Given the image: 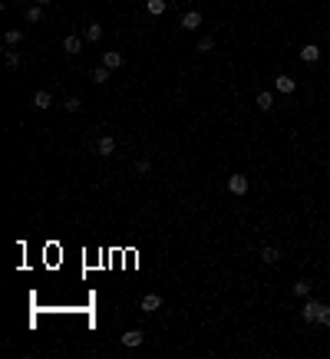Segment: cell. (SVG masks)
Returning a JSON list of instances; mask_svg holds the SVG:
<instances>
[{
    "mask_svg": "<svg viewBox=\"0 0 330 359\" xmlns=\"http://www.w3.org/2000/svg\"><path fill=\"white\" fill-rule=\"evenodd\" d=\"M96 152L102 155V158L112 155V152H116V139H112V135H99V139H96Z\"/></svg>",
    "mask_w": 330,
    "mask_h": 359,
    "instance_id": "cell-5",
    "label": "cell"
},
{
    "mask_svg": "<svg viewBox=\"0 0 330 359\" xmlns=\"http://www.w3.org/2000/svg\"><path fill=\"white\" fill-rule=\"evenodd\" d=\"M139 310H142V313H155V310H162V297H159V294H145L142 300H139Z\"/></svg>",
    "mask_w": 330,
    "mask_h": 359,
    "instance_id": "cell-2",
    "label": "cell"
},
{
    "mask_svg": "<svg viewBox=\"0 0 330 359\" xmlns=\"http://www.w3.org/2000/svg\"><path fill=\"white\" fill-rule=\"evenodd\" d=\"M63 50H66V53H73V56H76L79 50H83V40H79L76 33H69V36L63 40Z\"/></svg>",
    "mask_w": 330,
    "mask_h": 359,
    "instance_id": "cell-11",
    "label": "cell"
},
{
    "mask_svg": "<svg viewBox=\"0 0 330 359\" xmlns=\"http://www.w3.org/2000/svg\"><path fill=\"white\" fill-rule=\"evenodd\" d=\"M261 261L264 264H277V261H281V250L267 244V247H261Z\"/></svg>",
    "mask_w": 330,
    "mask_h": 359,
    "instance_id": "cell-13",
    "label": "cell"
},
{
    "mask_svg": "<svg viewBox=\"0 0 330 359\" xmlns=\"http://www.w3.org/2000/svg\"><path fill=\"white\" fill-rule=\"evenodd\" d=\"M142 329H126V333H122V346L126 349H135V346H142Z\"/></svg>",
    "mask_w": 330,
    "mask_h": 359,
    "instance_id": "cell-4",
    "label": "cell"
},
{
    "mask_svg": "<svg viewBox=\"0 0 330 359\" xmlns=\"http://www.w3.org/2000/svg\"><path fill=\"white\" fill-rule=\"evenodd\" d=\"M258 109L271 112V109H274V96H271V92H258Z\"/></svg>",
    "mask_w": 330,
    "mask_h": 359,
    "instance_id": "cell-14",
    "label": "cell"
},
{
    "mask_svg": "<svg viewBox=\"0 0 330 359\" xmlns=\"http://www.w3.org/2000/svg\"><path fill=\"white\" fill-rule=\"evenodd\" d=\"M149 168H152V165H149V158H139V162H135V172H149Z\"/></svg>",
    "mask_w": 330,
    "mask_h": 359,
    "instance_id": "cell-24",
    "label": "cell"
},
{
    "mask_svg": "<svg viewBox=\"0 0 330 359\" xmlns=\"http://www.w3.org/2000/svg\"><path fill=\"white\" fill-rule=\"evenodd\" d=\"M63 109H66V112H79V99H76V96H69V99L63 102Z\"/></svg>",
    "mask_w": 330,
    "mask_h": 359,
    "instance_id": "cell-21",
    "label": "cell"
},
{
    "mask_svg": "<svg viewBox=\"0 0 330 359\" xmlns=\"http://www.w3.org/2000/svg\"><path fill=\"white\" fill-rule=\"evenodd\" d=\"M320 310H324V303H320V300H314V297H310L307 303H304V310H300V316H304L307 323H317V320H320Z\"/></svg>",
    "mask_w": 330,
    "mask_h": 359,
    "instance_id": "cell-1",
    "label": "cell"
},
{
    "mask_svg": "<svg viewBox=\"0 0 330 359\" xmlns=\"http://www.w3.org/2000/svg\"><path fill=\"white\" fill-rule=\"evenodd\" d=\"M300 60H304V63H317V60H320V46L317 43H307L304 50H300Z\"/></svg>",
    "mask_w": 330,
    "mask_h": 359,
    "instance_id": "cell-9",
    "label": "cell"
},
{
    "mask_svg": "<svg viewBox=\"0 0 330 359\" xmlns=\"http://www.w3.org/2000/svg\"><path fill=\"white\" fill-rule=\"evenodd\" d=\"M201 27V13L198 10H188L185 17H182V30H198Z\"/></svg>",
    "mask_w": 330,
    "mask_h": 359,
    "instance_id": "cell-8",
    "label": "cell"
},
{
    "mask_svg": "<svg viewBox=\"0 0 330 359\" xmlns=\"http://www.w3.org/2000/svg\"><path fill=\"white\" fill-rule=\"evenodd\" d=\"M274 89H277V92H284V96H291V92L297 89V83L291 76H284V73H281V76H274Z\"/></svg>",
    "mask_w": 330,
    "mask_h": 359,
    "instance_id": "cell-6",
    "label": "cell"
},
{
    "mask_svg": "<svg viewBox=\"0 0 330 359\" xmlns=\"http://www.w3.org/2000/svg\"><path fill=\"white\" fill-rule=\"evenodd\" d=\"M168 3H172V0H168Z\"/></svg>",
    "mask_w": 330,
    "mask_h": 359,
    "instance_id": "cell-26",
    "label": "cell"
},
{
    "mask_svg": "<svg viewBox=\"0 0 330 359\" xmlns=\"http://www.w3.org/2000/svg\"><path fill=\"white\" fill-rule=\"evenodd\" d=\"M33 3H40V7H46V3H50V0H33Z\"/></svg>",
    "mask_w": 330,
    "mask_h": 359,
    "instance_id": "cell-25",
    "label": "cell"
},
{
    "mask_svg": "<svg viewBox=\"0 0 330 359\" xmlns=\"http://www.w3.org/2000/svg\"><path fill=\"white\" fill-rule=\"evenodd\" d=\"M122 63H126V56H122L119 50H109V53H102V66H109V69H119Z\"/></svg>",
    "mask_w": 330,
    "mask_h": 359,
    "instance_id": "cell-7",
    "label": "cell"
},
{
    "mask_svg": "<svg viewBox=\"0 0 330 359\" xmlns=\"http://www.w3.org/2000/svg\"><path fill=\"white\" fill-rule=\"evenodd\" d=\"M86 40L89 43H99V40H102V27H99V23H89L86 27Z\"/></svg>",
    "mask_w": 330,
    "mask_h": 359,
    "instance_id": "cell-15",
    "label": "cell"
},
{
    "mask_svg": "<svg viewBox=\"0 0 330 359\" xmlns=\"http://www.w3.org/2000/svg\"><path fill=\"white\" fill-rule=\"evenodd\" d=\"M20 40H23V30H7V33H3V43H7V46H17Z\"/></svg>",
    "mask_w": 330,
    "mask_h": 359,
    "instance_id": "cell-16",
    "label": "cell"
},
{
    "mask_svg": "<svg viewBox=\"0 0 330 359\" xmlns=\"http://www.w3.org/2000/svg\"><path fill=\"white\" fill-rule=\"evenodd\" d=\"M3 60H7V66H10V69H20V53H7Z\"/></svg>",
    "mask_w": 330,
    "mask_h": 359,
    "instance_id": "cell-22",
    "label": "cell"
},
{
    "mask_svg": "<svg viewBox=\"0 0 330 359\" xmlns=\"http://www.w3.org/2000/svg\"><path fill=\"white\" fill-rule=\"evenodd\" d=\"M109 66H96V69H93V79H96V83H106V79H109Z\"/></svg>",
    "mask_w": 330,
    "mask_h": 359,
    "instance_id": "cell-18",
    "label": "cell"
},
{
    "mask_svg": "<svg viewBox=\"0 0 330 359\" xmlns=\"http://www.w3.org/2000/svg\"><path fill=\"white\" fill-rule=\"evenodd\" d=\"M211 50H215V40L211 36H201L198 40V53H211Z\"/></svg>",
    "mask_w": 330,
    "mask_h": 359,
    "instance_id": "cell-20",
    "label": "cell"
},
{
    "mask_svg": "<svg viewBox=\"0 0 330 359\" xmlns=\"http://www.w3.org/2000/svg\"><path fill=\"white\" fill-rule=\"evenodd\" d=\"M317 323H324V327H330V306H327V303H324V310H320V320H317Z\"/></svg>",
    "mask_w": 330,
    "mask_h": 359,
    "instance_id": "cell-23",
    "label": "cell"
},
{
    "mask_svg": "<svg viewBox=\"0 0 330 359\" xmlns=\"http://www.w3.org/2000/svg\"><path fill=\"white\" fill-rule=\"evenodd\" d=\"M165 7H168V0H145V10H149V17H162Z\"/></svg>",
    "mask_w": 330,
    "mask_h": 359,
    "instance_id": "cell-10",
    "label": "cell"
},
{
    "mask_svg": "<svg viewBox=\"0 0 330 359\" xmlns=\"http://www.w3.org/2000/svg\"><path fill=\"white\" fill-rule=\"evenodd\" d=\"M291 294H294V297H307V294H310V283H307V280H297Z\"/></svg>",
    "mask_w": 330,
    "mask_h": 359,
    "instance_id": "cell-19",
    "label": "cell"
},
{
    "mask_svg": "<svg viewBox=\"0 0 330 359\" xmlns=\"http://www.w3.org/2000/svg\"><path fill=\"white\" fill-rule=\"evenodd\" d=\"M33 106H36V109H50V106H53V96H50L46 89H40V92L33 96Z\"/></svg>",
    "mask_w": 330,
    "mask_h": 359,
    "instance_id": "cell-12",
    "label": "cell"
},
{
    "mask_svg": "<svg viewBox=\"0 0 330 359\" xmlns=\"http://www.w3.org/2000/svg\"><path fill=\"white\" fill-rule=\"evenodd\" d=\"M40 17H43V7H40V3H33V7H27V23H36Z\"/></svg>",
    "mask_w": 330,
    "mask_h": 359,
    "instance_id": "cell-17",
    "label": "cell"
},
{
    "mask_svg": "<svg viewBox=\"0 0 330 359\" xmlns=\"http://www.w3.org/2000/svg\"><path fill=\"white\" fill-rule=\"evenodd\" d=\"M228 191H231V195H238V198L248 195V178H244V175H231V178H228Z\"/></svg>",
    "mask_w": 330,
    "mask_h": 359,
    "instance_id": "cell-3",
    "label": "cell"
}]
</instances>
